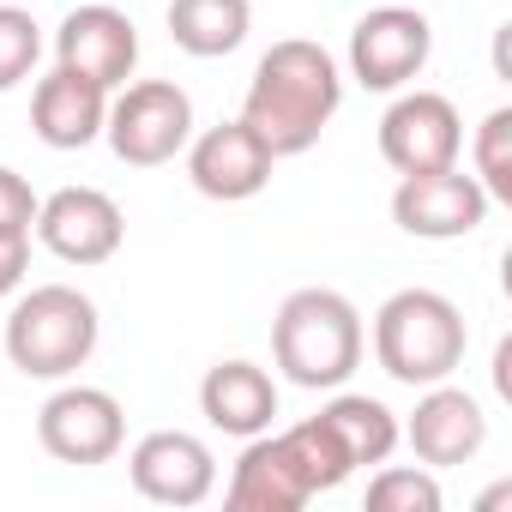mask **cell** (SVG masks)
<instances>
[{"instance_id": "obj_1", "label": "cell", "mask_w": 512, "mask_h": 512, "mask_svg": "<svg viewBox=\"0 0 512 512\" xmlns=\"http://www.w3.org/2000/svg\"><path fill=\"white\" fill-rule=\"evenodd\" d=\"M338 103H344L338 61L308 37H284V43H272L260 55V67H253L247 97H241V121L260 133V145L272 157H302V151L320 145Z\"/></svg>"}, {"instance_id": "obj_2", "label": "cell", "mask_w": 512, "mask_h": 512, "mask_svg": "<svg viewBox=\"0 0 512 512\" xmlns=\"http://www.w3.org/2000/svg\"><path fill=\"white\" fill-rule=\"evenodd\" d=\"M368 332L350 296L338 290H290L278 320H272V362L290 386L308 392H338L356 368H362Z\"/></svg>"}, {"instance_id": "obj_3", "label": "cell", "mask_w": 512, "mask_h": 512, "mask_svg": "<svg viewBox=\"0 0 512 512\" xmlns=\"http://www.w3.org/2000/svg\"><path fill=\"white\" fill-rule=\"evenodd\" d=\"M464 350H470L464 308L440 290H398L374 314V362L398 386L422 392L434 380H452L464 368Z\"/></svg>"}, {"instance_id": "obj_4", "label": "cell", "mask_w": 512, "mask_h": 512, "mask_svg": "<svg viewBox=\"0 0 512 512\" xmlns=\"http://www.w3.org/2000/svg\"><path fill=\"white\" fill-rule=\"evenodd\" d=\"M97 338H103V320H97V302L73 284H37L13 302L7 314V362L25 374V380H73L91 356H97Z\"/></svg>"}, {"instance_id": "obj_5", "label": "cell", "mask_w": 512, "mask_h": 512, "mask_svg": "<svg viewBox=\"0 0 512 512\" xmlns=\"http://www.w3.org/2000/svg\"><path fill=\"white\" fill-rule=\"evenodd\" d=\"M103 139L121 163L133 169H163L187 151L193 139V97L175 85V79H139V85H121L109 97V121H103Z\"/></svg>"}, {"instance_id": "obj_6", "label": "cell", "mask_w": 512, "mask_h": 512, "mask_svg": "<svg viewBox=\"0 0 512 512\" xmlns=\"http://www.w3.org/2000/svg\"><path fill=\"white\" fill-rule=\"evenodd\" d=\"M428 55H434V25L398 0L362 13L350 31V79L362 91H404L428 67Z\"/></svg>"}, {"instance_id": "obj_7", "label": "cell", "mask_w": 512, "mask_h": 512, "mask_svg": "<svg viewBox=\"0 0 512 512\" xmlns=\"http://www.w3.org/2000/svg\"><path fill=\"white\" fill-rule=\"evenodd\" d=\"M380 157L398 175H428L452 169L464 157V115L440 91H398L392 109L380 115Z\"/></svg>"}, {"instance_id": "obj_8", "label": "cell", "mask_w": 512, "mask_h": 512, "mask_svg": "<svg viewBox=\"0 0 512 512\" xmlns=\"http://www.w3.org/2000/svg\"><path fill=\"white\" fill-rule=\"evenodd\" d=\"M37 440L61 464H109L127 446V410L103 386H61L37 410Z\"/></svg>"}, {"instance_id": "obj_9", "label": "cell", "mask_w": 512, "mask_h": 512, "mask_svg": "<svg viewBox=\"0 0 512 512\" xmlns=\"http://www.w3.org/2000/svg\"><path fill=\"white\" fill-rule=\"evenodd\" d=\"M488 217V193L470 169H428V175H398L392 187V223L416 241H458L476 235Z\"/></svg>"}, {"instance_id": "obj_10", "label": "cell", "mask_w": 512, "mask_h": 512, "mask_svg": "<svg viewBox=\"0 0 512 512\" xmlns=\"http://www.w3.org/2000/svg\"><path fill=\"white\" fill-rule=\"evenodd\" d=\"M37 241L67 266H109L121 241H127V217L103 187H61L37 205Z\"/></svg>"}, {"instance_id": "obj_11", "label": "cell", "mask_w": 512, "mask_h": 512, "mask_svg": "<svg viewBox=\"0 0 512 512\" xmlns=\"http://www.w3.org/2000/svg\"><path fill=\"white\" fill-rule=\"evenodd\" d=\"M398 440L416 452V464L452 470V464H470L488 446V416H482L476 392H464L452 380H434V386H422L410 422H398Z\"/></svg>"}, {"instance_id": "obj_12", "label": "cell", "mask_w": 512, "mask_h": 512, "mask_svg": "<svg viewBox=\"0 0 512 512\" xmlns=\"http://www.w3.org/2000/svg\"><path fill=\"white\" fill-rule=\"evenodd\" d=\"M272 169H278V157L260 145V133H253L241 115L187 139V181L217 205H241L253 193H266Z\"/></svg>"}, {"instance_id": "obj_13", "label": "cell", "mask_w": 512, "mask_h": 512, "mask_svg": "<svg viewBox=\"0 0 512 512\" xmlns=\"http://www.w3.org/2000/svg\"><path fill=\"white\" fill-rule=\"evenodd\" d=\"M314 494H320V488H314V476H308L296 440H290L284 428H278V434L266 428V434H253V440L241 446V458H235V470H229V488H223V506H229V512H302Z\"/></svg>"}, {"instance_id": "obj_14", "label": "cell", "mask_w": 512, "mask_h": 512, "mask_svg": "<svg viewBox=\"0 0 512 512\" xmlns=\"http://www.w3.org/2000/svg\"><path fill=\"white\" fill-rule=\"evenodd\" d=\"M55 61L97 79L103 91H121L139 67V25L109 7V0H91V7H73L55 31Z\"/></svg>"}, {"instance_id": "obj_15", "label": "cell", "mask_w": 512, "mask_h": 512, "mask_svg": "<svg viewBox=\"0 0 512 512\" xmlns=\"http://www.w3.org/2000/svg\"><path fill=\"white\" fill-rule=\"evenodd\" d=\"M127 476L145 500L157 506H199L217 488V458L199 434L187 428H151L133 452H127Z\"/></svg>"}, {"instance_id": "obj_16", "label": "cell", "mask_w": 512, "mask_h": 512, "mask_svg": "<svg viewBox=\"0 0 512 512\" xmlns=\"http://www.w3.org/2000/svg\"><path fill=\"white\" fill-rule=\"evenodd\" d=\"M103 121H109V91L73 67L55 61V73L37 79L31 91V127L49 151H85L103 139Z\"/></svg>"}, {"instance_id": "obj_17", "label": "cell", "mask_w": 512, "mask_h": 512, "mask_svg": "<svg viewBox=\"0 0 512 512\" xmlns=\"http://www.w3.org/2000/svg\"><path fill=\"white\" fill-rule=\"evenodd\" d=\"M199 410L217 434H235V440H253V434H266L278 422V380L260 368V362H217L205 368L199 380Z\"/></svg>"}, {"instance_id": "obj_18", "label": "cell", "mask_w": 512, "mask_h": 512, "mask_svg": "<svg viewBox=\"0 0 512 512\" xmlns=\"http://www.w3.org/2000/svg\"><path fill=\"white\" fill-rule=\"evenodd\" d=\"M253 7L247 0H169V37L193 61H223L247 43Z\"/></svg>"}, {"instance_id": "obj_19", "label": "cell", "mask_w": 512, "mask_h": 512, "mask_svg": "<svg viewBox=\"0 0 512 512\" xmlns=\"http://www.w3.org/2000/svg\"><path fill=\"white\" fill-rule=\"evenodd\" d=\"M320 422L344 440V452H350L356 470H362V464H386V458L398 452V416H392L380 398H368V392H344V386H338V398L320 404Z\"/></svg>"}, {"instance_id": "obj_20", "label": "cell", "mask_w": 512, "mask_h": 512, "mask_svg": "<svg viewBox=\"0 0 512 512\" xmlns=\"http://www.w3.org/2000/svg\"><path fill=\"white\" fill-rule=\"evenodd\" d=\"M470 175L482 181L488 205H512V109H488L470 139Z\"/></svg>"}, {"instance_id": "obj_21", "label": "cell", "mask_w": 512, "mask_h": 512, "mask_svg": "<svg viewBox=\"0 0 512 512\" xmlns=\"http://www.w3.org/2000/svg\"><path fill=\"white\" fill-rule=\"evenodd\" d=\"M374 512H440V482L428 464H380L368 482Z\"/></svg>"}, {"instance_id": "obj_22", "label": "cell", "mask_w": 512, "mask_h": 512, "mask_svg": "<svg viewBox=\"0 0 512 512\" xmlns=\"http://www.w3.org/2000/svg\"><path fill=\"white\" fill-rule=\"evenodd\" d=\"M43 61V25L13 7V0H0V91H19Z\"/></svg>"}, {"instance_id": "obj_23", "label": "cell", "mask_w": 512, "mask_h": 512, "mask_svg": "<svg viewBox=\"0 0 512 512\" xmlns=\"http://www.w3.org/2000/svg\"><path fill=\"white\" fill-rule=\"evenodd\" d=\"M37 193H31V181L19 175V169H7L0 163V229H31L37 223Z\"/></svg>"}, {"instance_id": "obj_24", "label": "cell", "mask_w": 512, "mask_h": 512, "mask_svg": "<svg viewBox=\"0 0 512 512\" xmlns=\"http://www.w3.org/2000/svg\"><path fill=\"white\" fill-rule=\"evenodd\" d=\"M31 272V229H0V296H13Z\"/></svg>"}]
</instances>
